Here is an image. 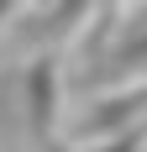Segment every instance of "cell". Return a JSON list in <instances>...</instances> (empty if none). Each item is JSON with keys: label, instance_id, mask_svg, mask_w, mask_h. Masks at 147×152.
I'll return each mask as SVG.
<instances>
[{"label": "cell", "instance_id": "6da1fadb", "mask_svg": "<svg viewBox=\"0 0 147 152\" xmlns=\"http://www.w3.org/2000/svg\"><path fill=\"white\" fill-rule=\"evenodd\" d=\"M53 84H58V74H53V63H37L32 68V131L37 137H47V126H53Z\"/></svg>", "mask_w": 147, "mask_h": 152}]
</instances>
